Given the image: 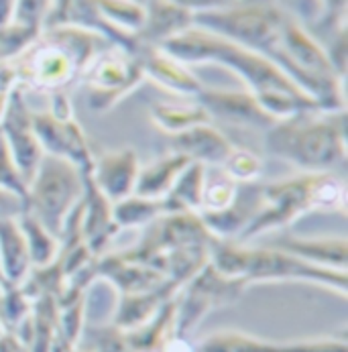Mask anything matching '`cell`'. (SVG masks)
<instances>
[{
    "label": "cell",
    "instance_id": "cell-22",
    "mask_svg": "<svg viewBox=\"0 0 348 352\" xmlns=\"http://www.w3.org/2000/svg\"><path fill=\"white\" fill-rule=\"evenodd\" d=\"M33 311V302L19 289L6 287L0 296V324L4 332L12 334L23 320H27Z\"/></svg>",
    "mask_w": 348,
    "mask_h": 352
},
{
    "label": "cell",
    "instance_id": "cell-34",
    "mask_svg": "<svg viewBox=\"0 0 348 352\" xmlns=\"http://www.w3.org/2000/svg\"><path fill=\"white\" fill-rule=\"evenodd\" d=\"M0 283L4 285V279H2V271H0ZM4 287H6V285H4Z\"/></svg>",
    "mask_w": 348,
    "mask_h": 352
},
{
    "label": "cell",
    "instance_id": "cell-29",
    "mask_svg": "<svg viewBox=\"0 0 348 352\" xmlns=\"http://www.w3.org/2000/svg\"><path fill=\"white\" fill-rule=\"evenodd\" d=\"M27 210V201L21 198L19 194L0 188V222L2 220H10V218H19L23 212Z\"/></svg>",
    "mask_w": 348,
    "mask_h": 352
},
{
    "label": "cell",
    "instance_id": "cell-5",
    "mask_svg": "<svg viewBox=\"0 0 348 352\" xmlns=\"http://www.w3.org/2000/svg\"><path fill=\"white\" fill-rule=\"evenodd\" d=\"M199 23L206 27H216L226 37L239 43H247L250 47H275V43L281 41L283 33L279 16L267 8L206 12L204 16H199Z\"/></svg>",
    "mask_w": 348,
    "mask_h": 352
},
{
    "label": "cell",
    "instance_id": "cell-12",
    "mask_svg": "<svg viewBox=\"0 0 348 352\" xmlns=\"http://www.w3.org/2000/svg\"><path fill=\"white\" fill-rule=\"evenodd\" d=\"M118 232L112 220V204L106 200L84 171V198H82V236L86 247L98 256L108 241Z\"/></svg>",
    "mask_w": 348,
    "mask_h": 352
},
{
    "label": "cell",
    "instance_id": "cell-19",
    "mask_svg": "<svg viewBox=\"0 0 348 352\" xmlns=\"http://www.w3.org/2000/svg\"><path fill=\"white\" fill-rule=\"evenodd\" d=\"M161 214H165L163 200H151V198H143L137 194L112 204V220L118 230L149 226L151 222L157 220Z\"/></svg>",
    "mask_w": 348,
    "mask_h": 352
},
{
    "label": "cell",
    "instance_id": "cell-28",
    "mask_svg": "<svg viewBox=\"0 0 348 352\" xmlns=\"http://www.w3.org/2000/svg\"><path fill=\"white\" fill-rule=\"evenodd\" d=\"M290 352H348L345 338H303L292 340Z\"/></svg>",
    "mask_w": 348,
    "mask_h": 352
},
{
    "label": "cell",
    "instance_id": "cell-8",
    "mask_svg": "<svg viewBox=\"0 0 348 352\" xmlns=\"http://www.w3.org/2000/svg\"><path fill=\"white\" fill-rule=\"evenodd\" d=\"M139 169L141 163L137 153L124 147L104 153L98 159H94L88 175L100 194L110 204H116L135 194Z\"/></svg>",
    "mask_w": 348,
    "mask_h": 352
},
{
    "label": "cell",
    "instance_id": "cell-15",
    "mask_svg": "<svg viewBox=\"0 0 348 352\" xmlns=\"http://www.w3.org/2000/svg\"><path fill=\"white\" fill-rule=\"evenodd\" d=\"M190 163H192L190 159H186L184 155L175 151L165 153V155L153 159L149 165L139 169L135 194L143 196V198H151V200H163L169 194V190L173 188L180 173Z\"/></svg>",
    "mask_w": 348,
    "mask_h": 352
},
{
    "label": "cell",
    "instance_id": "cell-16",
    "mask_svg": "<svg viewBox=\"0 0 348 352\" xmlns=\"http://www.w3.org/2000/svg\"><path fill=\"white\" fill-rule=\"evenodd\" d=\"M198 352H290V342H273L239 330H220L199 342Z\"/></svg>",
    "mask_w": 348,
    "mask_h": 352
},
{
    "label": "cell",
    "instance_id": "cell-31",
    "mask_svg": "<svg viewBox=\"0 0 348 352\" xmlns=\"http://www.w3.org/2000/svg\"><path fill=\"white\" fill-rule=\"evenodd\" d=\"M0 352H27V349L12 334L6 332L0 336Z\"/></svg>",
    "mask_w": 348,
    "mask_h": 352
},
{
    "label": "cell",
    "instance_id": "cell-3",
    "mask_svg": "<svg viewBox=\"0 0 348 352\" xmlns=\"http://www.w3.org/2000/svg\"><path fill=\"white\" fill-rule=\"evenodd\" d=\"M267 151L301 173H334L347 161L345 116H294L275 122L265 139Z\"/></svg>",
    "mask_w": 348,
    "mask_h": 352
},
{
    "label": "cell",
    "instance_id": "cell-18",
    "mask_svg": "<svg viewBox=\"0 0 348 352\" xmlns=\"http://www.w3.org/2000/svg\"><path fill=\"white\" fill-rule=\"evenodd\" d=\"M17 222L21 226L23 236H25L27 251H29V256H31V265L33 267H47V265H51L59 254V239L55 234H51L50 230L29 210H25L17 218Z\"/></svg>",
    "mask_w": 348,
    "mask_h": 352
},
{
    "label": "cell",
    "instance_id": "cell-7",
    "mask_svg": "<svg viewBox=\"0 0 348 352\" xmlns=\"http://www.w3.org/2000/svg\"><path fill=\"white\" fill-rule=\"evenodd\" d=\"M33 131L45 155L65 159L78 169L90 171L94 159L88 147V139L74 118L57 120L50 112L33 114Z\"/></svg>",
    "mask_w": 348,
    "mask_h": 352
},
{
    "label": "cell",
    "instance_id": "cell-32",
    "mask_svg": "<svg viewBox=\"0 0 348 352\" xmlns=\"http://www.w3.org/2000/svg\"><path fill=\"white\" fill-rule=\"evenodd\" d=\"M2 334H6V332H4V328H2V324H0V336H2Z\"/></svg>",
    "mask_w": 348,
    "mask_h": 352
},
{
    "label": "cell",
    "instance_id": "cell-17",
    "mask_svg": "<svg viewBox=\"0 0 348 352\" xmlns=\"http://www.w3.org/2000/svg\"><path fill=\"white\" fill-rule=\"evenodd\" d=\"M206 182V167L199 163H190L175 179L169 194L163 198L167 212H199L202 192Z\"/></svg>",
    "mask_w": 348,
    "mask_h": 352
},
{
    "label": "cell",
    "instance_id": "cell-24",
    "mask_svg": "<svg viewBox=\"0 0 348 352\" xmlns=\"http://www.w3.org/2000/svg\"><path fill=\"white\" fill-rule=\"evenodd\" d=\"M151 63H153L155 76L167 88H171L175 92H184V94H196V92H199V86L196 84V80L184 67H180L173 59H169V57H155Z\"/></svg>",
    "mask_w": 348,
    "mask_h": 352
},
{
    "label": "cell",
    "instance_id": "cell-10",
    "mask_svg": "<svg viewBox=\"0 0 348 352\" xmlns=\"http://www.w3.org/2000/svg\"><path fill=\"white\" fill-rule=\"evenodd\" d=\"M273 247L279 251L290 252V254L298 256L309 265H316V267L348 271V241L345 236L285 234Z\"/></svg>",
    "mask_w": 348,
    "mask_h": 352
},
{
    "label": "cell",
    "instance_id": "cell-25",
    "mask_svg": "<svg viewBox=\"0 0 348 352\" xmlns=\"http://www.w3.org/2000/svg\"><path fill=\"white\" fill-rule=\"evenodd\" d=\"M0 188H6V190L19 194L27 201V182L21 175V171L17 169L2 135H0Z\"/></svg>",
    "mask_w": 348,
    "mask_h": 352
},
{
    "label": "cell",
    "instance_id": "cell-13",
    "mask_svg": "<svg viewBox=\"0 0 348 352\" xmlns=\"http://www.w3.org/2000/svg\"><path fill=\"white\" fill-rule=\"evenodd\" d=\"M31 256L17 218L0 222V271L6 287H21L31 273Z\"/></svg>",
    "mask_w": 348,
    "mask_h": 352
},
{
    "label": "cell",
    "instance_id": "cell-30",
    "mask_svg": "<svg viewBox=\"0 0 348 352\" xmlns=\"http://www.w3.org/2000/svg\"><path fill=\"white\" fill-rule=\"evenodd\" d=\"M45 6H47V0H19L17 16L27 29H31L43 16Z\"/></svg>",
    "mask_w": 348,
    "mask_h": 352
},
{
    "label": "cell",
    "instance_id": "cell-11",
    "mask_svg": "<svg viewBox=\"0 0 348 352\" xmlns=\"http://www.w3.org/2000/svg\"><path fill=\"white\" fill-rule=\"evenodd\" d=\"M173 151L204 167H222L235 145L210 122L173 135Z\"/></svg>",
    "mask_w": 348,
    "mask_h": 352
},
{
    "label": "cell",
    "instance_id": "cell-27",
    "mask_svg": "<svg viewBox=\"0 0 348 352\" xmlns=\"http://www.w3.org/2000/svg\"><path fill=\"white\" fill-rule=\"evenodd\" d=\"M188 12L182 8V6H173L169 2H163V4H157L155 8V14H153V27H155V33H163V35H171V29H180V27H186L188 23Z\"/></svg>",
    "mask_w": 348,
    "mask_h": 352
},
{
    "label": "cell",
    "instance_id": "cell-20",
    "mask_svg": "<svg viewBox=\"0 0 348 352\" xmlns=\"http://www.w3.org/2000/svg\"><path fill=\"white\" fill-rule=\"evenodd\" d=\"M151 118L163 133H169L173 137L192 126L210 122V112L204 106H192V104L188 106L161 104V106H155Z\"/></svg>",
    "mask_w": 348,
    "mask_h": 352
},
{
    "label": "cell",
    "instance_id": "cell-2",
    "mask_svg": "<svg viewBox=\"0 0 348 352\" xmlns=\"http://www.w3.org/2000/svg\"><path fill=\"white\" fill-rule=\"evenodd\" d=\"M218 273L250 283L273 281H303L322 285L340 296H347L348 271L324 269L309 265L298 256L275 247H247L237 241H216L208 261Z\"/></svg>",
    "mask_w": 348,
    "mask_h": 352
},
{
    "label": "cell",
    "instance_id": "cell-21",
    "mask_svg": "<svg viewBox=\"0 0 348 352\" xmlns=\"http://www.w3.org/2000/svg\"><path fill=\"white\" fill-rule=\"evenodd\" d=\"M239 186L241 184H237L224 169L206 167V182L198 214H212L228 208L239 194Z\"/></svg>",
    "mask_w": 348,
    "mask_h": 352
},
{
    "label": "cell",
    "instance_id": "cell-6",
    "mask_svg": "<svg viewBox=\"0 0 348 352\" xmlns=\"http://www.w3.org/2000/svg\"><path fill=\"white\" fill-rule=\"evenodd\" d=\"M0 135L17 169L29 186L45 153L33 131V114L25 108L19 96H12L6 104L4 116L0 120Z\"/></svg>",
    "mask_w": 348,
    "mask_h": 352
},
{
    "label": "cell",
    "instance_id": "cell-1",
    "mask_svg": "<svg viewBox=\"0 0 348 352\" xmlns=\"http://www.w3.org/2000/svg\"><path fill=\"white\" fill-rule=\"evenodd\" d=\"M347 186L336 173H301L261 186V206L237 243L279 230L307 212H345Z\"/></svg>",
    "mask_w": 348,
    "mask_h": 352
},
{
    "label": "cell",
    "instance_id": "cell-23",
    "mask_svg": "<svg viewBox=\"0 0 348 352\" xmlns=\"http://www.w3.org/2000/svg\"><path fill=\"white\" fill-rule=\"evenodd\" d=\"M220 169H224L237 184H254L263 173V161L254 153L235 147Z\"/></svg>",
    "mask_w": 348,
    "mask_h": 352
},
{
    "label": "cell",
    "instance_id": "cell-26",
    "mask_svg": "<svg viewBox=\"0 0 348 352\" xmlns=\"http://www.w3.org/2000/svg\"><path fill=\"white\" fill-rule=\"evenodd\" d=\"M90 352H135L122 330L112 324L94 326V340Z\"/></svg>",
    "mask_w": 348,
    "mask_h": 352
},
{
    "label": "cell",
    "instance_id": "cell-4",
    "mask_svg": "<svg viewBox=\"0 0 348 352\" xmlns=\"http://www.w3.org/2000/svg\"><path fill=\"white\" fill-rule=\"evenodd\" d=\"M84 198V171L74 163L43 155L27 186V210L59 239L69 214Z\"/></svg>",
    "mask_w": 348,
    "mask_h": 352
},
{
    "label": "cell",
    "instance_id": "cell-14",
    "mask_svg": "<svg viewBox=\"0 0 348 352\" xmlns=\"http://www.w3.org/2000/svg\"><path fill=\"white\" fill-rule=\"evenodd\" d=\"M204 108L216 112L228 122L239 124H254L271 129L275 120L261 108V104L252 94H239V92H206L202 94Z\"/></svg>",
    "mask_w": 348,
    "mask_h": 352
},
{
    "label": "cell",
    "instance_id": "cell-9",
    "mask_svg": "<svg viewBox=\"0 0 348 352\" xmlns=\"http://www.w3.org/2000/svg\"><path fill=\"white\" fill-rule=\"evenodd\" d=\"M259 206H261V186L241 184L237 198L228 208L212 214H199V216L216 241H239L243 230L254 218Z\"/></svg>",
    "mask_w": 348,
    "mask_h": 352
},
{
    "label": "cell",
    "instance_id": "cell-35",
    "mask_svg": "<svg viewBox=\"0 0 348 352\" xmlns=\"http://www.w3.org/2000/svg\"><path fill=\"white\" fill-rule=\"evenodd\" d=\"M72 352H90V351H78V349H74V351Z\"/></svg>",
    "mask_w": 348,
    "mask_h": 352
},
{
    "label": "cell",
    "instance_id": "cell-33",
    "mask_svg": "<svg viewBox=\"0 0 348 352\" xmlns=\"http://www.w3.org/2000/svg\"><path fill=\"white\" fill-rule=\"evenodd\" d=\"M4 289H6V287H4V285L0 283V296H2V292H4Z\"/></svg>",
    "mask_w": 348,
    "mask_h": 352
}]
</instances>
